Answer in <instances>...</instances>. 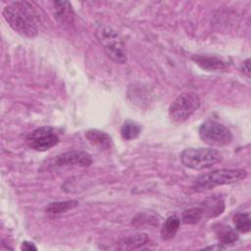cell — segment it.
I'll list each match as a JSON object with an SVG mask.
<instances>
[{"label": "cell", "instance_id": "14", "mask_svg": "<svg viewBox=\"0 0 251 251\" xmlns=\"http://www.w3.org/2000/svg\"><path fill=\"white\" fill-rule=\"evenodd\" d=\"M179 226H180V219L177 216L173 215L167 218V220L164 222L161 228V238L165 241H168L174 238L179 228Z\"/></svg>", "mask_w": 251, "mask_h": 251}, {"label": "cell", "instance_id": "21", "mask_svg": "<svg viewBox=\"0 0 251 251\" xmlns=\"http://www.w3.org/2000/svg\"><path fill=\"white\" fill-rule=\"evenodd\" d=\"M21 249L22 250H25V251H31V250H37L36 246L29 241H24L21 245Z\"/></svg>", "mask_w": 251, "mask_h": 251}, {"label": "cell", "instance_id": "7", "mask_svg": "<svg viewBox=\"0 0 251 251\" xmlns=\"http://www.w3.org/2000/svg\"><path fill=\"white\" fill-rule=\"evenodd\" d=\"M25 141L29 148L43 152L55 146L59 142V137L51 126H40L29 132Z\"/></svg>", "mask_w": 251, "mask_h": 251}, {"label": "cell", "instance_id": "13", "mask_svg": "<svg viewBox=\"0 0 251 251\" xmlns=\"http://www.w3.org/2000/svg\"><path fill=\"white\" fill-rule=\"evenodd\" d=\"M200 207L203 210L204 217L214 218L223 213L225 209V203L220 197H210L207 198Z\"/></svg>", "mask_w": 251, "mask_h": 251}, {"label": "cell", "instance_id": "8", "mask_svg": "<svg viewBox=\"0 0 251 251\" xmlns=\"http://www.w3.org/2000/svg\"><path fill=\"white\" fill-rule=\"evenodd\" d=\"M92 164L91 155L85 151L72 150L61 153L49 161L48 167L52 169L69 167H89Z\"/></svg>", "mask_w": 251, "mask_h": 251}, {"label": "cell", "instance_id": "1", "mask_svg": "<svg viewBox=\"0 0 251 251\" xmlns=\"http://www.w3.org/2000/svg\"><path fill=\"white\" fill-rule=\"evenodd\" d=\"M3 17L19 34L34 38L38 33L35 15L27 2H13L3 9Z\"/></svg>", "mask_w": 251, "mask_h": 251}, {"label": "cell", "instance_id": "5", "mask_svg": "<svg viewBox=\"0 0 251 251\" xmlns=\"http://www.w3.org/2000/svg\"><path fill=\"white\" fill-rule=\"evenodd\" d=\"M200 99L193 92H183L179 94L171 104L169 116L176 124L185 122L199 108Z\"/></svg>", "mask_w": 251, "mask_h": 251}, {"label": "cell", "instance_id": "20", "mask_svg": "<svg viewBox=\"0 0 251 251\" xmlns=\"http://www.w3.org/2000/svg\"><path fill=\"white\" fill-rule=\"evenodd\" d=\"M240 70L246 75H250V59H246L244 62H242L241 66H240Z\"/></svg>", "mask_w": 251, "mask_h": 251}, {"label": "cell", "instance_id": "18", "mask_svg": "<svg viewBox=\"0 0 251 251\" xmlns=\"http://www.w3.org/2000/svg\"><path fill=\"white\" fill-rule=\"evenodd\" d=\"M218 238L221 241V244L223 245H226V244H232L234 243L237 238H238V234L235 230H233L230 226H223L219 228V231L217 232Z\"/></svg>", "mask_w": 251, "mask_h": 251}, {"label": "cell", "instance_id": "2", "mask_svg": "<svg viewBox=\"0 0 251 251\" xmlns=\"http://www.w3.org/2000/svg\"><path fill=\"white\" fill-rule=\"evenodd\" d=\"M246 176L247 172L243 169H221L200 175L194 180L192 187L195 191L202 192L219 185L237 182Z\"/></svg>", "mask_w": 251, "mask_h": 251}, {"label": "cell", "instance_id": "4", "mask_svg": "<svg viewBox=\"0 0 251 251\" xmlns=\"http://www.w3.org/2000/svg\"><path fill=\"white\" fill-rule=\"evenodd\" d=\"M222 159V153L214 148H187L180 154L181 163L186 168L196 171L211 168L220 163Z\"/></svg>", "mask_w": 251, "mask_h": 251}, {"label": "cell", "instance_id": "19", "mask_svg": "<svg viewBox=\"0 0 251 251\" xmlns=\"http://www.w3.org/2000/svg\"><path fill=\"white\" fill-rule=\"evenodd\" d=\"M235 229L240 232L250 231V215L248 213H238L233 217Z\"/></svg>", "mask_w": 251, "mask_h": 251}, {"label": "cell", "instance_id": "10", "mask_svg": "<svg viewBox=\"0 0 251 251\" xmlns=\"http://www.w3.org/2000/svg\"><path fill=\"white\" fill-rule=\"evenodd\" d=\"M85 137L88 142L100 150H108L112 147V138L102 130L92 128L85 132Z\"/></svg>", "mask_w": 251, "mask_h": 251}, {"label": "cell", "instance_id": "9", "mask_svg": "<svg viewBox=\"0 0 251 251\" xmlns=\"http://www.w3.org/2000/svg\"><path fill=\"white\" fill-rule=\"evenodd\" d=\"M53 15L56 21L64 27L74 23V11L68 1H54L52 3Z\"/></svg>", "mask_w": 251, "mask_h": 251}, {"label": "cell", "instance_id": "3", "mask_svg": "<svg viewBox=\"0 0 251 251\" xmlns=\"http://www.w3.org/2000/svg\"><path fill=\"white\" fill-rule=\"evenodd\" d=\"M96 36L107 56L117 64H126V50L121 35L111 26L101 25L97 31Z\"/></svg>", "mask_w": 251, "mask_h": 251}, {"label": "cell", "instance_id": "22", "mask_svg": "<svg viewBox=\"0 0 251 251\" xmlns=\"http://www.w3.org/2000/svg\"><path fill=\"white\" fill-rule=\"evenodd\" d=\"M205 250H221V249H225V246H223V244L219 243L216 245H212V246H207L204 248Z\"/></svg>", "mask_w": 251, "mask_h": 251}, {"label": "cell", "instance_id": "12", "mask_svg": "<svg viewBox=\"0 0 251 251\" xmlns=\"http://www.w3.org/2000/svg\"><path fill=\"white\" fill-rule=\"evenodd\" d=\"M192 60L200 68H202L203 70L209 71V72H216V71H221V70L226 69L225 62L216 56L194 55L192 57Z\"/></svg>", "mask_w": 251, "mask_h": 251}, {"label": "cell", "instance_id": "15", "mask_svg": "<svg viewBox=\"0 0 251 251\" xmlns=\"http://www.w3.org/2000/svg\"><path fill=\"white\" fill-rule=\"evenodd\" d=\"M78 205V202L76 200H67V201H58V202H53L50 203L45 211L48 214L52 215H58V214H63L66 213L74 208H75Z\"/></svg>", "mask_w": 251, "mask_h": 251}, {"label": "cell", "instance_id": "6", "mask_svg": "<svg viewBox=\"0 0 251 251\" xmlns=\"http://www.w3.org/2000/svg\"><path fill=\"white\" fill-rule=\"evenodd\" d=\"M199 136L204 143L211 146H225L232 140V133L226 126L210 120L201 124Z\"/></svg>", "mask_w": 251, "mask_h": 251}, {"label": "cell", "instance_id": "16", "mask_svg": "<svg viewBox=\"0 0 251 251\" xmlns=\"http://www.w3.org/2000/svg\"><path fill=\"white\" fill-rule=\"evenodd\" d=\"M141 132V126L133 121L126 120L121 127V135L125 140H132Z\"/></svg>", "mask_w": 251, "mask_h": 251}, {"label": "cell", "instance_id": "17", "mask_svg": "<svg viewBox=\"0 0 251 251\" xmlns=\"http://www.w3.org/2000/svg\"><path fill=\"white\" fill-rule=\"evenodd\" d=\"M204 217L203 210L201 207H194L183 211L181 216L182 223L186 225H194L199 223Z\"/></svg>", "mask_w": 251, "mask_h": 251}, {"label": "cell", "instance_id": "11", "mask_svg": "<svg viewBox=\"0 0 251 251\" xmlns=\"http://www.w3.org/2000/svg\"><path fill=\"white\" fill-rule=\"evenodd\" d=\"M148 242L149 237L146 233H138L120 239L116 243V248L119 250H134L144 246Z\"/></svg>", "mask_w": 251, "mask_h": 251}]
</instances>
